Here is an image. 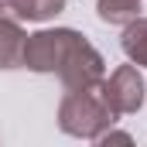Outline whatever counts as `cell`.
I'll list each match as a JSON object with an SVG mask.
<instances>
[{
	"instance_id": "1",
	"label": "cell",
	"mask_w": 147,
	"mask_h": 147,
	"mask_svg": "<svg viewBox=\"0 0 147 147\" xmlns=\"http://www.w3.org/2000/svg\"><path fill=\"white\" fill-rule=\"evenodd\" d=\"M24 69L31 72H58L65 89H82V86H96L106 62L103 55L72 28H55V31H38L28 34L24 45Z\"/></svg>"
},
{
	"instance_id": "2",
	"label": "cell",
	"mask_w": 147,
	"mask_h": 147,
	"mask_svg": "<svg viewBox=\"0 0 147 147\" xmlns=\"http://www.w3.org/2000/svg\"><path fill=\"white\" fill-rule=\"evenodd\" d=\"M116 123V113L110 110L106 96L99 86H82V89H65V99L58 106V127L79 137V140H96Z\"/></svg>"
},
{
	"instance_id": "3",
	"label": "cell",
	"mask_w": 147,
	"mask_h": 147,
	"mask_svg": "<svg viewBox=\"0 0 147 147\" xmlns=\"http://www.w3.org/2000/svg\"><path fill=\"white\" fill-rule=\"evenodd\" d=\"M99 89H103L110 110L116 116H127V113H137L144 106V89L147 86H144V75L137 72V65H120L106 82H99Z\"/></svg>"
},
{
	"instance_id": "4",
	"label": "cell",
	"mask_w": 147,
	"mask_h": 147,
	"mask_svg": "<svg viewBox=\"0 0 147 147\" xmlns=\"http://www.w3.org/2000/svg\"><path fill=\"white\" fill-rule=\"evenodd\" d=\"M24 45H28V34H24L21 21L0 14V69L24 65Z\"/></svg>"
},
{
	"instance_id": "5",
	"label": "cell",
	"mask_w": 147,
	"mask_h": 147,
	"mask_svg": "<svg viewBox=\"0 0 147 147\" xmlns=\"http://www.w3.org/2000/svg\"><path fill=\"white\" fill-rule=\"evenodd\" d=\"M62 7L65 0H0V14L14 21H51Z\"/></svg>"
},
{
	"instance_id": "6",
	"label": "cell",
	"mask_w": 147,
	"mask_h": 147,
	"mask_svg": "<svg viewBox=\"0 0 147 147\" xmlns=\"http://www.w3.org/2000/svg\"><path fill=\"white\" fill-rule=\"evenodd\" d=\"M123 51L134 65H144L147 69V17H137L130 24H123Z\"/></svg>"
},
{
	"instance_id": "7",
	"label": "cell",
	"mask_w": 147,
	"mask_h": 147,
	"mask_svg": "<svg viewBox=\"0 0 147 147\" xmlns=\"http://www.w3.org/2000/svg\"><path fill=\"white\" fill-rule=\"evenodd\" d=\"M103 24H130L140 17V0H96Z\"/></svg>"
},
{
	"instance_id": "8",
	"label": "cell",
	"mask_w": 147,
	"mask_h": 147,
	"mask_svg": "<svg viewBox=\"0 0 147 147\" xmlns=\"http://www.w3.org/2000/svg\"><path fill=\"white\" fill-rule=\"evenodd\" d=\"M96 144H103V147H110V144H134V137H130V134H113V130H106L103 137H96Z\"/></svg>"
}]
</instances>
